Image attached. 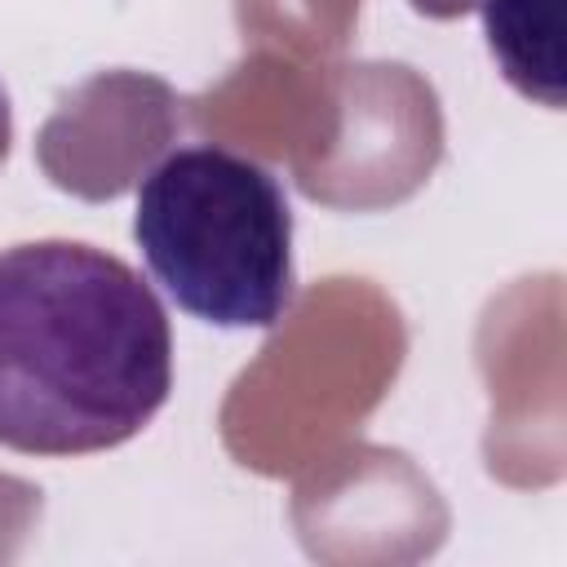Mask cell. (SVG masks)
<instances>
[{"label":"cell","instance_id":"obj_2","mask_svg":"<svg viewBox=\"0 0 567 567\" xmlns=\"http://www.w3.org/2000/svg\"><path fill=\"white\" fill-rule=\"evenodd\" d=\"M133 239L155 284L213 328H275L292 310V208L239 151H168L137 186Z\"/></svg>","mask_w":567,"mask_h":567},{"label":"cell","instance_id":"obj_4","mask_svg":"<svg viewBox=\"0 0 567 567\" xmlns=\"http://www.w3.org/2000/svg\"><path fill=\"white\" fill-rule=\"evenodd\" d=\"M9 146H13V106H9V93L0 89V168L9 159Z\"/></svg>","mask_w":567,"mask_h":567},{"label":"cell","instance_id":"obj_3","mask_svg":"<svg viewBox=\"0 0 567 567\" xmlns=\"http://www.w3.org/2000/svg\"><path fill=\"white\" fill-rule=\"evenodd\" d=\"M501 75L545 106H563V0H478Z\"/></svg>","mask_w":567,"mask_h":567},{"label":"cell","instance_id":"obj_1","mask_svg":"<svg viewBox=\"0 0 567 567\" xmlns=\"http://www.w3.org/2000/svg\"><path fill=\"white\" fill-rule=\"evenodd\" d=\"M168 390V315L124 257L80 239L0 252V447L111 452L155 421Z\"/></svg>","mask_w":567,"mask_h":567}]
</instances>
